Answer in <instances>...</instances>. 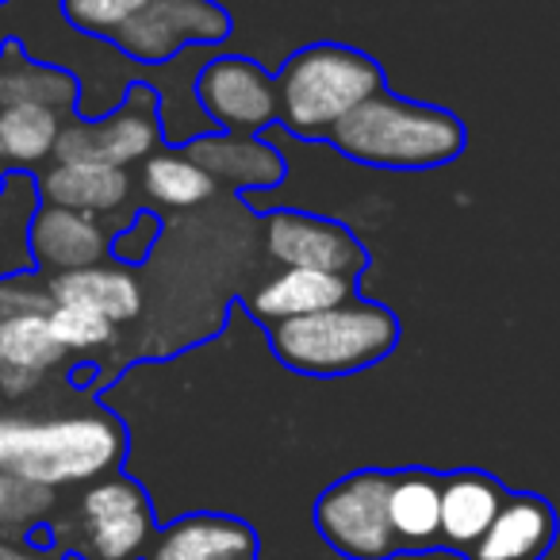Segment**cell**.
Masks as SVG:
<instances>
[{"label":"cell","instance_id":"1","mask_svg":"<svg viewBox=\"0 0 560 560\" xmlns=\"http://www.w3.org/2000/svg\"><path fill=\"white\" fill-rule=\"evenodd\" d=\"M127 427L112 407L0 411V472L39 483L58 495L112 472H124Z\"/></svg>","mask_w":560,"mask_h":560},{"label":"cell","instance_id":"2","mask_svg":"<svg viewBox=\"0 0 560 560\" xmlns=\"http://www.w3.org/2000/svg\"><path fill=\"white\" fill-rule=\"evenodd\" d=\"M338 154L373 170H438L460 158L465 124L450 108L373 96L330 131Z\"/></svg>","mask_w":560,"mask_h":560},{"label":"cell","instance_id":"3","mask_svg":"<svg viewBox=\"0 0 560 560\" xmlns=\"http://www.w3.org/2000/svg\"><path fill=\"white\" fill-rule=\"evenodd\" d=\"M158 534L154 503L135 476L112 472L58 503L35 541L55 545L70 560H142Z\"/></svg>","mask_w":560,"mask_h":560},{"label":"cell","instance_id":"4","mask_svg":"<svg viewBox=\"0 0 560 560\" xmlns=\"http://www.w3.org/2000/svg\"><path fill=\"white\" fill-rule=\"evenodd\" d=\"M384 93V70L365 50L312 43L277 73L280 119L300 139H330L346 116Z\"/></svg>","mask_w":560,"mask_h":560},{"label":"cell","instance_id":"5","mask_svg":"<svg viewBox=\"0 0 560 560\" xmlns=\"http://www.w3.org/2000/svg\"><path fill=\"white\" fill-rule=\"evenodd\" d=\"M399 319L373 300H346L307 319L277 323L269 346L277 361L304 376H350L373 369L396 350Z\"/></svg>","mask_w":560,"mask_h":560},{"label":"cell","instance_id":"6","mask_svg":"<svg viewBox=\"0 0 560 560\" xmlns=\"http://www.w3.org/2000/svg\"><path fill=\"white\" fill-rule=\"evenodd\" d=\"M162 135V96L147 81H131L116 108L96 119L66 116L50 162H104L127 170L158 154Z\"/></svg>","mask_w":560,"mask_h":560},{"label":"cell","instance_id":"7","mask_svg":"<svg viewBox=\"0 0 560 560\" xmlns=\"http://www.w3.org/2000/svg\"><path fill=\"white\" fill-rule=\"evenodd\" d=\"M392 472L361 468L335 480L315 499V529L346 560H392L399 557L388 522Z\"/></svg>","mask_w":560,"mask_h":560},{"label":"cell","instance_id":"8","mask_svg":"<svg viewBox=\"0 0 560 560\" xmlns=\"http://www.w3.org/2000/svg\"><path fill=\"white\" fill-rule=\"evenodd\" d=\"M231 35V16L211 0H150L147 9L112 35V47L139 66H162L188 43H219Z\"/></svg>","mask_w":560,"mask_h":560},{"label":"cell","instance_id":"9","mask_svg":"<svg viewBox=\"0 0 560 560\" xmlns=\"http://www.w3.org/2000/svg\"><path fill=\"white\" fill-rule=\"evenodd\" d=\"M192 89L203 116L226 135H257L280 119L277 78H269L254 58H211Z\"/></svg>","mask_w":560,"mask_h":560},{"label":"cell","instance_id":"10","mask_svg":"<svg viewBox=\"0 0 560 560\" xmlns=\"http://www.w3.org/2000/svg\"><path fill=\"white\" fill-rule=\"evenodd\" d=\"M265 249H269V257L280 269H319L350 280L369 265L365 246H361L350 226L289 208L269 211V219H265Z\"/></svg>","mask_w":560,"mask_h":560},{"label":"cell","instance_id":"11","mask_svg":"<svg viewBox=\"0 0 560 560\" xmlns=\"http://www.w3.org/2000/svg\"><path fill=\"white\" fill-rule=\"evenodd\" d=\"M112 234H116V226H108V219L43 203L32 219L35 272L47 280L58 272H78L112 261Z\"/></svg>","mask_w":560,"mask_h":560},{"label":"cell","instance_id":"12","mask_svg":"<svg viewBox=\"0 0 560 560\" xmlns=\"http://www.w3.org/2000/svg\"><path fill=\"white\" fill-rule=\"evenodd\" d=\"M142 560H261V537L238 514L192 511L158 526Z\"/></svg>","mask_w":560,"mask_h":560},{"label":"cell","instance_id":"13","mask_svg":"<svg viewBox=\"0 0 560 560\" xmlns=\"http://www.w3.org/2000/svg\"><path fill=\"white\" fill-rule=\"evenodd\" d=\"M39 200L55 208L85 211L96 219H116L131 203V173L104 162H50L35 173Z\"/></svg>","mask_w":560,"mask_h":560},{"label":"cell","instance_id":"14","mask_svg":"<svg viewBox=\"0 0 560 560\" xmlns=\"http://www.w3.org/2000/svg\"><path fill=\"white\" fill-rule=\"evenodd\" d=\"M557 529L560 522L549 499L534 491H511L488 534L465 560H545L557 545Z\"/></svg>","mask_w":560,"mask_h":560},{"label":"cell","instance_id":"15","mask_svg":"<svg viewBox=\"0 0 560 560\" xmlns=\"http://www.w3.org/2000/svg\"><path fill=\"white\" fill-rule=\"evenodd\" d=\"M511 491L480 468H457L442 476V549L457 552L460 560L472 552V545L488 534L499 506Z\"/></svg>","mask_w":560,"mask_h":560},{"label":"cell","instance_id":"16","mask_svg":"<svg viewBox=\"0 0 560 560\" xmlns=\"http://www.w3.org/2000/svg\"><path fill=\"white\" fill-rule=\"evenodd\" d=\"M388 522L399 557L442 549V472H430V468L392 472Z\"/></svg>","mask_w":560,"mask_h":560},{"label":"cell","instance_id":"17","mask_svg":"<svg viewBox=\"0 0 560 560\" xmlns=\"http://www.w3.org/2000/svg\"><path fill=\"white\" fill-rule=\"evenodd\" d=\"M346 300H353L350 277L319 269H280L249 296V312L269 323V327H277V323L330 312V307L346 304Z\"/></svg>","mask_w":560,"mask_h":560},{"label":"cell","instance_id":"18","mask_svg":"<svg viewBox=\"0 0 560 560\" xmlns=\"http://www.w3.org/2000/svg\"><path fill=\"white\" fill-rule=\"evenodd\" d=\"M47 292L55 304H78V307H89V312H101L104 319H112L116 327L135 323L142 315V304H147L135 269L116 265V261L47 277Z\"/></svg>","mask_w":560,"mask_h":560},{"label":"cell","instance_id":"19","mask_svg":"<svg viewBox=\"0 0 560 560\" xmlns=\"http://www.w3.org/2000/svg\"><path fill=\"white\" fill-rule=\"evenodd\" d=\"M9 104H47L62 116H78L81 81L66 66H50L27 55V47L12 35L0 43V108Z\"/></svg>","mask_w":560,"mask_h":560},{"label":"cell","instance_id":"20","mask_svg":"<svg viewBox=\"0 0 560 560\" xmlns=\"http://www.w3.org/2000/svg\"><path fill=\"white\" fill-rule=\"evenodd\" d=\"M185 154H192L203 170L234 188H272L284 177L277 147L257 135H196L185 142Z\"/></svg>","mask_w":560,"mask_h":560},{"label":"cell","instance_id":"21","mask_svg":"<svg viewBox=\"0 0 560 560\" xmlns=\"http://www.w3.org/2000/svg\"><path fill=\"white\" fill-rule=\"evenodd\" d=\"M66 116L47 104H9L0 108V170L35 173L50 165Z\"/></svg>","mask_w":560,"mask_h":560},{"label":"cell","instance_id":"22","mask_svg":"<svg viewBox=\"0 0 560 560\" xmlns=\"http://www.w3.org/2000/svg\"><path fill=\"white\" fill-rule=\"evenodd\" d=\"M43 208L35 173L9 170L0 180V277H24L32 265V219Z\"/></svg>","mask_w":560,"mask_h":560},{"label":"cell","instance_id":"23","mask_svg":"<svg viewBox=\"0 0 560 560\" xmlns=\"http://www.w3.org/2000/svg\"><path fill=\"white\" fill-rule=\"evenodd\" d=\"M215 177L185 154V147H165L142 162V192L170 211H192L215 196Z\"/></svg>","mask_w":560,"mask_h":560},{"label":"cell","instance_id":"24","mask_svg":"<svg viewBox=\"0 0 560 560\" xmlns=\"http://www.w3.org/2000/svg\"><path fill=\"white\" fill-rule=\"evenodd\" d=\"M0 365L55 376L70 369V353L58 346L47 315H16L0 323Z\"/></svg>","mask_w":560,"mask_h":560},{"label":"cell","instance_id":"25","mask_svg":"<svg viewBox=\"0 0 560 560\" xmlns=\"http://www.w3.org/2000/svg\"><path fill=\"white\" fill-rule=\"evenodd\" d=\"M62 495L12 472H0V537H35L55 518Z\"/></svg>","mask_w":560,"mask_h":560},{"label":"cell","instance_id":"26","mask_svg":"<svg viewBox=\"0 0 560 560\" xmlns=\"http://www.w3.org/2000/svg\"><path fill=\"white\" fill-rule=\"evenodd\" d=\"M50 330H55L58 346L66 353H81V358H93L104 353L119 342V327L112 319H104L101 312H89L78 304H55L50 307Z\"/></svg>","mask_w":560,"mask_h":560},{"label":"cell","instance_id":"27","mask_svg":"<svg viewBox=\"0 0 560 560\" xmlns=\"http://www.w3.org/2000/svg\"><path fill=\"white\" fill-rule=\"evenodd\" d=\"M150 0H58L62 20L81 35L108 43L116 32H124Z\"/></svg>","mask_w":560,"mask_h":560},{"label":"cell","instance_id":"28","mask_svg":"<svg viewBox=\"0 0 560 560\" xmlns=\"http://www.w3.org/2000/svg\"><path fill=\"white\" fill-rule=\"evenodd\" d=\"M55 300L47 292V280L39 272L24 277H0V323L16 319V315H50Z\"/></svg>","mask_w":560,"mask_h":560},{"label":"cell","instance_id":"29","mask_svg":"<svg viewBox=\"0 0 560 560\" xmlns=\"http://www.w3.org/2000/svg\"><path fill=\"white\" fill-rule=\"evenodd\" d=\"M158 234H162V219H158L154 211H135V215L127 219L124 226H116V234H112V261L127 265V269L142 265L150 257V249H154Z\"/></svg>","mask_w":560,"mask_h":560},{"label":"cell","instance_id":"30","mask_svg":"<svg viewBox=\"0 0 560 560\" xmlns=\"http://www.w3.org/2000/svg\"><path fill=\"white\" fill-rule=\"evenodd\" d=\"M47 381H50V376H43V373H27V369L0 365V399H4V404H24V399L39 396Z\"/></svg>","mask_w":560,"mask_h":560},{"label":"cell","instance_id":"31","mask_svg":"<svg viewBox=\"0 0 560 560\" xmlns=\"http://www.w3.org/2000/svg\"><path fill=\"white\" fill-rule=\"evenodd\" d=\"M0 560H70L55 545L35 537H0Z\"/></svg>","mask_w":560,"mask_h":560},{"label":"cell","instance_id":"32","mask_svg":"<svg viewBox=\"0 0 560 560\" xmlns=\"http://www.w3.org/2000/svg\"><path fill=\"white\" fill-rule=\"evenodd\" d=\"M4 173H9V170H0V180H4Z\"/></svg>","mask_w":560,"mask_h":560},{"label":"cell","instance_id":"33","mask_svg":"<svg viewBox=\"0 0 560 560\" xmlns=\"http://www.w3.org/2000/svg\"><path fill=\"white\" fill-rule=\"evenodd\" d=\"M4 4H9V0H0V9H4Z\"/></svg>","mask_w":560,"mask_h":560}]
</instances>
